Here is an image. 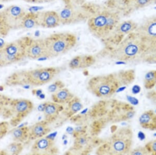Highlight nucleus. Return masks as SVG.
<instances>
[{"instance_id":"f257e3e1","label":"nucleus","mask_w":156,"mask_h":155,"mask_svg":"<svg viewBox=\"0 0 156 155\" xmlns=\"http://www.w3.org/2000/svg\"><path fill=\"white\" fill-rule=\"evenodd\" d=\"M130 71L98 75L89 79L87 86V91L98 98H108L122 85L128 84L133 79Z\"/></svg>"},{"instance_id":"f03ea898","label":"nucleus","mask_w":156,"mask_h":155,"mask_svg":"<svg viewBox=\"0 0 156 155\" xmlns=\"http://www.w3.org/2000/svg\"><path fill=\"white\" fill-rule=\"evenodd\" d=\"M62 71L59 67H47L34 70L18 71L6 79L8 86L30 85L40 86L50 82Z\"/></svg>"},{"instance_id":"7ed1b4c3","label":"nucleus","mask_w":156,"mask_h":155,"mask_svg":"<svg viewBox=\"0 0 156 155\" xmlns=\"http://www.w3.org/2000/svg\"><path fill=\"white\" fill-rule=\"evenodd\" d=\"M118 17L114 13L101 9L87 20L88 28L90 34L99 39L107 37L116 27Z\"/></svg>"},{"instance_id":"20e7f679","label":"nucleus","mask_w":156,"mask_h":155,"mask_svg":"<svg viewBox=\"0 0 156 155\" xmlns=\"http://www.w3.org/2000/svg\"><path fill=\"white\" fill-rule=\"evenodd\" d=\"M100 9L99 5L90 2H85L81 5H65L58 13L61 24L71 25L87 21Z\"/></svg>"},{"instance_id":"39448f33","label":"nucleus","mask_w":156,"mask_h":155,"mask_svg":"<svg viewBox=\"0 0 156 155\" xmlns=\"http://www.w3.org/2000/svg\"><path fill=\"white\" fill-rule=\"evenodd\" d=\"M132 133L129 128H122L96 150L97 155H122L129 153L131 146Z\"/></svg>"},{"instance_id":"423d86ee","label":"nucleus","mask_w":156,"mask_h":155,"mask_svg":"<svg viewBox=\"0 0 156 155\" xmlns=\"http://www.w3.org/2000/svg\"><path fill=\"white\" fill-rule=\"evenodd\" d=\"M46 58H54L66 54L76 45L77 39L70 32L51 34L44 38Z\"/></svg>"},{"instance_id":"0eeeda50","label":"nucleus","mask_w":156,"mask_h":155,"mask_svg":"<svg viewBox=\"0 0 156 155\" xmlns=\"http://www.w3.org/2000/svg\"><path fill=\"white\" fill-rule=\"evenodd\" d=\"M33 109L34 105L30 100L23 98H12L2 116L4 119H10V124L15 127L25 119Z\"/></svg>"},{"instance_id":"6e6552de","label":"nucleus","mask_w":156,"mask_h":155,"mask_svg":"<svg viewBox=\"0 0 156 155\" xmlns=\"http://www.w3.org/2000/svg\"><path fill=\"white\" fill-rule=\"evenodd\" d=\"M31 39V38L29 37H23L6 43L3 50L7 66L27 58L26 50Z\"/></svg>"},{"instance_id":"1a4fd4ad","label":"nucleus","mask_w":156,"mask_h":155,"mask_svg":"<svg viewBox=\"0 0 156 155\" xmlns=\"http://www.w3.org/2000/svg\"><path fill=\"white\" fill-rule=\"evenodd\" d=\"M26 13L19 6H10L0 12V25L7 31L20 29L21 20Z\"/></svg>"},{"instance_id":"9d476101","label":"nucleus","mask_w":156,"mask_h":155,"mask_svg":"<svg viewBox=\"0 0 156 155\" xmlns=\"http://www.w3.org/2000/svg\"><path fill=\"white\" fill-rule=\"evenodd\" d=\"M73 145L70 149L69 153L85 155L90 153L96 146L101 144L97 137H93L87 133L75 137Z\"/></svg>"},{"instance_id":"9b49d317","label":"nucleus","mask_w":156,"mask_h":155,"mask_svg":"<svg viewBox=\"0 0 156 155\" xmlns=\"http://www.w3.org/2000/svg\"><path fill=\"white\" fill-rule=\"evenodd\" d=\"M32 155H55L58 153L57 148L53 138L46 135L34 141L31 148Z\"/></svg>"},{"instance_id":"f8f14e48","label":"nucleus","mask_w":156,"mask_h":155,"mask_svg":"<svg viewBox=\"0 0 156 155\" xmlns=\"http://www.w3.org/2000/svg\"><path fill=\"white\" fill-rule=\"evenodd\" d=\"M26 57L34 60L46 57L44 38H31L26 50Z\"/></svg>"},{"instance_id":"ddd939ff","label":"nucleus","mask_w":156,"mask_h":155,"mask_svg":"<svg viewBox=\"0 0 156 155\" xmlns=\"http://www.w3.org/2000/svg\"><path fill=\"white\" fill-rule=\"evenodd\" d=\"M38 24L44 28H54L61 24L58 13L54 11H46L37 12Z\"/></svg>"},{"instance_id":"4468645a","label":"nucleus","mask_w":156,"mask_h":155,"mask_svg":"<svg viewBox=\"0 0 156 155\" xmlns=\"http://www.w3.org/2000/svg\"><path fill=\"white\" fill-rule=\"evenodd\" d=\"M64 110V108L62 105L53 101L45 102L43 104L42 107L44 120L49 124L54 121Z\"/></svg>"},{"instance_id":"2eb2a0df","label":"nucleus","mask_w":156,"mask_h":155,"mask_svg":"<svg viewBox=\"0 0 156 155\" xmlns=\"http://www.w3.org/2000/svg\"><path fill=\"white\" fill-rule=\"evenodd\" d=\"M95 62L96 59L93 55L82 54L76 55L73 57L69 62L68 65L71 70H78L92 66Z\"/></svg>"},{"instance_id":"dca6fc26","label":"nucleus","mask_w":156,"mask_h":155,"mask_svg":"<svg viewBox=\"0 0 156 155\" xmlns=\"http://www.w3.org/2000/svg\"><path fill=\"white\" fill-rule=\"evenodd\" d=\"M29 127L28 141H35L39 138L48 135L51 132L49 123L45 120L38 122Z\"/></svg>"},{"instance_id":"f3484780","label":"nucleus","mask_w":156,"mask_h":155,"mask_svg":"<svg viewBox=\"0 0 156 155\" xmlns=\"http://www.w3.org/2000/svg\"><path fill=\"white\" fill-rule=\"evenodd\" d=\"M67 104L66 109H64L62 113L68 119L72 118L83 108V105L80 98L76 96L74 97Z\"/></svg>"},{"instance_id":"a211bd4d","label":"nucleus","mask_w":156,"mask_h":155,"mask_svg":"<svg viewBox=\"0 0 156 155\" xmlns=\"http://www.w3.org/2000/svg\"><path fill=\"white\" fill-rule=\"evenodd\" d=\"M140 123L143 127L151 130H156V113L153 111H148L140 116Z\"/></svg>"},{"instance_id":"6ab92c4d","label":"nucleus","mask_w":156,"mask_h":155,"mask_svg":"<svg viewBox=\"0 0 156 155\" xmlns=\"http://www.w3.org/2000/svg\"><path fill=\"white\" fill-rule=\"evenodd\" d=\"M75 97L67 88L64 87L51 94V99L56 103L63 105L67 104Z\"/></svg>"},{"instance_id":"aec40b11","label":"nucleus","mask_w":156,"mask_h":155,"mask_svg":"<svg viewBox=\"0 0 156 155\" xmlns=\"http://www.w3.org/2000/svg\"><path fill=\"white\" fill-rule=\"evenodd\" d=\"M14 142L23 143L28 141L29 127L27 126L14 128L9 132Z\"/></svg>"},{"instance_id":"412c9836","label":"nucleus","mask_w":156,"mask_h":155,"mask_svg":"<svg viewBox=\"0 0 156 155\" xmlns=\"http://www.w3.org/2000/svg\"><path fill=\"white\" fill-rule=\"evenodd\" d=\"M39 26L37 12L27 13L21 20L20 29H29Z\"/></svg>"},{"instance_id":"4be33fe9","label":"nucleus","mask_w":156,"mask_h":155,"mask_svg":"<svg viewBox=\"0 0 156 155\" xmlns=\"http://www.w3.org/2000/svg\"><path fill=\"white\" fill-rule=\"evenodd\" d=\"M23 148V143L14 142L7 146L5 150L3 151L4 153L10 155H19L22 152Z\"/></svg>"},{"instance_id":"5701e85b","label":"nucleus","mask_w":156,"mask_h":155,"mask_svg":"<svg viewBox=\"0 0 156 155\" xmlns=\"http://www.w3.org/2000/svg\"><path fill=\"white\" fill-rule=\"evenodd\" d=\"M156 83V71L149 72L146 75L145 86L147 88H151Z\"/></svg>"},{"instance_id":"b1692460","label":"nucleus","mask_w":156,"mask_h":155,"mask_svg":"<svg viewBox=\"0 0 156 155\" xmlns=\"http://www.w3.org/2000/svg\"><path fill=\"white\" fill-rule=\"evenodd\" d=\"M12 98L0 94V116H3L7 109Z\"/></svg>"},{"instance_id":"393cba45","label":"nucleus","mask_w":156,"mask_h":155,"mask_svg":"<svg viewBox=\"0 0 156 155\" xmlns=\"http://www.w3.org/2000/svg\"><path fill=\"white\" fill-rule=\"evenodd\" d=\"M117 27L121 31L126 34L133 31L134 27V24L132 21H126L118 25Z\"/></svg>"},{"instance_id":"a878e982","label":"nucleus","mask_w":156,"mask_h":155,"mask_svg":"<svg viewBox=\"0 0 156 155\" xmlns=\"http://www.w3.org/2000/svg\"><path fill=\"white\" fill-rule=\"evenodd\" d=\"M65 87V85L62 80H57L50 85L48 87V91L51 93H55L60 89Z\"/></svg>"},{"instance_id":"bb28decb","label":"nucleus","mask_w":156,"mask_h":155,"mask_svg":"<svg viewBox=\"0 0 156 155\" xmlns=\"http://www.w3.org/2000/svg\"><path fill=\"white\" fill-rule=\"evenodd\" d=\"M9 128V123L4 121L0 122V139H2L8 133Z\"/></svg>"},{"instance_id":"cd10ccee","label":"nucleus","mask_w":156,"mask_h":155,"mask_svg":"<svg viewBox=\"0 0 156 155\" xmlns=\"http://www.w3.org/2000/svg\"><path fill=\"white\" fill-rule=\"evenodd\" d=\"M65 5H81L86 2V0H62Z\"/></svg>"},{"instance_id":"c85d7f7f","label":"nucleus","mask_w":156,"mask_h":155,"mask_svg":"<svg viewBox=\"0 0 156 155\" xmlns=\"http://www.w3.org/2000/svg\"><path fill=\"white\" fill-rule=\"evenodd\" d=\"M147 150L151 152V153L156 155V140L152 141L148 143L147 146Z\"/></svg>"},{"instance_id":"c756f323","label":"nucleus","mask_w":156,"mask_h":155,"mask_svg":"<svg viewBox=\"0 0 156 155\" xmlns=\"http://www.w3.org/2000/svg\"><path fill=\"white\" fill-rule=\"evenodd\" d=\"M148 33L153 36H156V21L149 25L147 29Z\"/></svg>"},{"instance_id":"7c9ffc66","label":"nucleus","mask_w":156,"mask_h":155,"mask_svg":"<svg viewBox=\"0 0 156 155\" xmlns=\"http://www.w3.org/2000/svg\"><path fill=\"white\" fill-rule=\"evenodd\" d=\"M7 63L6 61L5 54H4L3 49L0 50V68L7 66Z\"/></svg>"},{"instance_id":"2f4dec72","label":"nucleus","mask_w":156,"mask_h":155,"mask_svg":"<svg viewBox=\"0 0 156 155\" xmlns=\"http://www.w3.org/2000/svg\"><path fill=\"white\" fill-rule=\"evenodd\" d=\"M130 153L131 155H144V154H146L147 153V150L145 149V148H136L135 149L132 150Z\"/></svg>"},{"instance_id":"473e14b6","label":"nucleus","mask_w":156,"mask_h":155,"mask_svg":"<svg viewBox=\"0 0 156 155\" xmlns=\"http://www.w3.org/2000/svg\"><path fill=\"white\" fill-rule=\"evenodd\" d=\"M127 99L129 100V101L130 102L131 104L133 105H137L138 103V101L136 98H134V97H132L130 96H127Z\"/></svg>"},{"instance_id":"72a5a7b5","label":"nucleus","mask_w":156,"mask_h":155,"mask_svg":"<svg viewBox=\"0 0 156 155\" xmlns=\"http://www.w3.org/2000/svg\"><path fill=\"white\" fill-rule=\"evenodd\" d=\"M32 94L39 97L40 94H42V90L41 89H34L32 91Z\"/></svg>"},{"instance_id":"f704fd0d","label":"nucleus","mask_w":156,"mask_h":155,"mask_svg":"<svg viewBox=\"0 0 156 155\" xmlns=\"http://www.w3.org/2000/svg\"><path fill=\"white\" fill-rule=\"evenodd\" d=\"M140 86H138L137 85H135L133 86V87L132 88V92H133L134 94H136L138 93H140Z\"/></svg>"},{"instance_id":"c9c22d12","label":"nucleus","mask_w":156,"mask_h":155,"mask_svg":"<svg viewBox=\"0 0 156 155\" xmlns=\"http://www.w3.org/2000/svg\"><path fill=\"white\" fill-rule=\"evenodd\" d=\"M23 1L30 3L39 4L43 3L42 0H23Z\"/></svg>"},{"instance_id":"e433bc0d","label":"nucleus","mask_w":156,"mask_h":155,"mask_svg":"<svg viewBox=\"0 0 156 155\" xmlns=\"http://www.w3.org/2000/svg\"><path fill=\"white\" fill-rule=\"evenodd\" d=\"M136 1V3L138 5H141V6H143V5H145V4L147 3L148 1V0H135Z\"/></svg>"},{"instance_id":"4c0bfd02","label":"nucleus","mask_w":156,"mask_h":155,"mask_svg":"<svg viewBox=\"0 0 156 155\" xmlns=\"http://www.w3.org/2000/svg\"><path fill=\"white\" fill-rule=\"evenodd\" d=\"M6 43L5 42L3 39L0 38V50H2L5 46Z\"/></svg>"},{"instance_id":"58836bf2","label":"nucleus","mask_w":156,"mask_h":155,"mask_svg":"<svg viewBox=\"0 0 156 155\" xmlns=\"http://www.w3.org/2000/svg\"><path fill=\"white\" fill-rule=\"evenodd\" d=\"M138 137L140 140H144L145 138V135L142 132H140L138 133Z\"/></svg>"},{"instance_id":"ea45409f","label":"nucleus","mask_w":156,"mask_h":155,"mask_svg":"<svg viewBox=\"0 0 156 155\" xmlns=\"http://www.w3.org/2000/svg\"><path fill=\"white\" fill-rule=\"evenodd\" d=\"M43 3H49V2H53L56 0H42Z\"/></svg>"},{"instance_id":"a19ab883","label":"nucleus","mask_w":156,"mask_h":155,"mask_svg":"<svg viewBox=\"0 0 156 155\" xmlns=\"http://www.w3.org/2000/svg\"><path fill=\"white\" fill-rule=\"evenodd\" d=\"M154 9H156V7H154Z\"/></svg>"},{"instance_id":"79ce46f5","label":"nucleus","mask_w":156,"mask_h":155,"mask_svg":"<svg viewBox=\"0 0 156 155\" xmlns=\"http://www.w3.org/2000/svg\"><path fill=\"white\" fill-rule=\"evenodd\" d=\"M154 135L155 136H156V134H154Z\"/></svg>"},{"instance_id":"37998d69","label":"nucleus","mask_w":156,"mask_h":155,"mask_svg":"<svg viewBox=\"0 0 156 155\" xmlns=\"http://www.w3.org/2000/svg\"></svg>"}]
</instances>
